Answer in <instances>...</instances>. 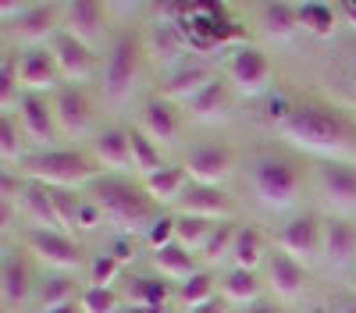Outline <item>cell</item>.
Listing matches in <instances>:
<instances>
[{"mask_svg": "<svg viewBox=\"0 0 356 313\" xmlns=\"http://www.w3.org/2000/svg\"><path fill=\"white\" fill-rule=\"evenodd\" d=\"M250 185L267 210H289L303 189V171L282 157H260L250 171Z\"/></svg>", "mask_w": 356, "mask_h": 313, "instance_id": "cell-4", "label": "cell"}, {"mask_svg": "<svg viewBox=\"0 0 356 313\" xmlns=\"http://www.w3.org/2000/svg\"><path fill=\"white\" fill-rule=\"evenodd\" d=\"M43 313H86L82 303H68V306H57V310H43Z\"/></svg>", "mask_w": 356, "mask_h": 313, "instance_id": "cell-50", "label": "cell"}, {"mask_svg": "<svg viewBox=\"0 0 356 313\" xmlns=\"http://www.w3.org/2000/svg\"><path fill=\"white\" fill-rule=\"evenodd\" d=\"M146 242H150L154 253L164 249V246H171V242H175V217H157L154 228L146 232Z\"/></svg>", "mask_w": 356, "mask_h": 313, "instance_id": "cell-42", "label": "cell"}, {"mask_svg": "<svg viewBox=\"0 0 356 313\" xmlns=\"http://www.w3.org/2000/svg\"><path fill=\"white\" fill-rule=\"evenodd\" d=\"M207 82H214V75H211V68H203V65H196V68H186V71H178V75H171L164 85H161V100H168V103H189Z\"/></svg>", "mask_w": 356, "mask_h": 313, "instance_id": "cell-26", "label": "cell"}, {"mask_svg": "<svg viewBox=\"0 0 356 313\" xmlns=\"http://www.w3.org/2000/svg\"><path fill=\"white\" fill-rule=\"evenodd\" d=\"M22 125L15 121V114H4V121H0V160L8 167L11 164H22Z\"/></svg>", "mask_w": 356, "mask_h": 313, "instance_id": "cell-38", "label": "cell"}, {"mask_svg": "<svg viewBox=\"0 0 356 313\" xmlns=\"http://www.w3.org/2000/svg\"><path fill=\"white\" fill-rule=\"evenodd\" d=\"M278 128L296 150H307V153H342L356 139V132L339 114H332L328 107H314V103L296 107L289 114V121Z\"/></svg>", "mask_w": 356, "mask_h": 313, "instance_id": "cell-1", "label": "cell"}, {"mask_svg": "<svg viewBox=\"0 0 356 313\" xmlns=\"http://www.w3.org/2000/svg\"><path fill=\"white\" fill-rule=\"evenodd\" d=\"M243 313H285V310H278L275 303H253V306H246Z\"/></svg>", "mask_w": 356, "mask_h": 313, "instance_id": "cell-48", "label": "cell"}, {"mask_svg": "<svg viewBox=\"0 0 356 313\" xmlns=\"http://www.w3.org/2000/svg\"><path fill=\"white\" fill-rule=\"evenodd\" d=\"M111 256H114V260H118V264H122V267H125L129 260H136V253H132V246H129V239H118V242L111 246Z\"/></svg>", "mask_w": 356, "mask_h": 313, "instance_id": "cell-44", "label": "cell"}, {"mask_svg": "<svg viewBox=\"0 0 356 313\" xmlns=\"http://www.w3.org/2000/svg\"><path fill=\"white\" fill-rule=\"evenodd\" d=\"M89 199L100 207V214L118 228L122 235H132L139 228L150 232L157 221V203L143 189L122 182V178H97L89 185Z\"/></svg>", "mask_w": 356, "mask_h": 313, "instance_id": "cell-2", "label": "cell"}, {"mask_svg": "<svg viewBox=\"0 0 356 313\" xmlns=\"http://www.w3.org/2000/svg\"><path fill=\"white\" fill-rule=\"evenodd\" d=\"M25 246H29V253H36V260L47 264L50 271H75L79 260H82V249L65 232H43V228H33V232H25Z\"/></svg>", "mask_w": 356, "mask_h": 313, "instance_id": "cell-6", "label": "cell"}, {"mask_svg": "<svg viewBox=\"0 0 356 313\" xmlns=\"http://www.w3.org/2000/svg\"><path fill=\"white\" fill-rule=\"evenodd\" d=\"M139 68H143V43L136 40V33H122L114 40V46L107 53V65H104V93H107V100H114V103L129 100V93L136 90Z\"/></svg>", "mask_w": 356, "mask_h": 313, "instance_id": "cell-5", "label": "cell"}, {"mask_svg": "<svg viewBox=\"0 0 356 313\" xmlns=\"http://www.w3.org/2000/svg\"><path fill=\"white\" fill-rule=\"evenodd\" d=\"M267 278H271V292L278 299H296L307 289V267L296 264L292 256H285V253L271 256V264H267Z\"/></svg>", "mask_w": 356, "mask_h": 313, "instance_id": "cell-21", "label": "cell"}, {"mask_svg": "<svg viewBox=\"0 0 356 313\" xmlns=\"http://www.w3.org/2000/svg\"><path fill=\"white\" fill-rule=\"evenodd\" d=\"M346 313H356V303H353V306H349V310H346Z\"/></svg>", "mask_w": 356, "mask_h": 313, "instance_id": "cell-51", "label": "cell"}, {"mask_svg": "<svg viewBox=\"0 0 356 313\" xmlns=\"http://www.w3.org/2000/svg\"><path fill=\"white\" fill-rule=\"evenodd\" d=\"M232 164H235V157L228 146H221V142H203V146H193L186 153L182 167H186L193 185H218L232 175Z\"/></svg>", "mask_w": 356, "mask_h": 313, "instance_id": "cell-7", "label": "cell"}, {"mask_svg": "<svg viewBox=\"0 0 356 313\" xmlns=\"http://www.w3.org/2000/svg\"><path fill=\"white\" fill-rule=\"evenodd\" d=\"M264 260V235L257 228L243 224L239 235H235V249H232V264L239 271H257V264Z\"/></svg>", "mask_w": 356, "mask_h": 313, "instance_id": "cell-33", "label": "cell"}, {"mask_svg": "<svg viewBox=\"0 0 356 313\" xmlns=\"http://www.w3.org/2000/svg\"><path fill=\"white\" fill-rule=\"evenodd\" d=\"M25 8H29V4H15V0H4V4H0V15H4V22L11 25V22H15Z\"/></svg>", "mask_w": 356, "mask_h": 313, "instance_id": "cell-45", "label": "cell"}, {"mask_svg": "<svg viewBox=\"0 0 356 313\" xmlns=\"http://www.w3.org/2000/svg\"><path fill=\"white\" fill-rule=\"evenodd\" d=\"M122 313H171V310L168 306H132L129 303V306H122Z\"/></svg>", "mask_w": 356, "mask_h": 313, "instance_id": "cell-46", "label": "cell"}, {"mask_svg": "<svg viewBox=\"0 0 356 313\" xmlns=\"http://www.w3.org/2000/svg\"><path fill=\"white\" fill-rule=\"evenodd\" d=\"M235 235H239V228H235L232 221H221V224L214 228L211 242L203 246V260H207V264H221V260H232Z\"/></svg>", "mask_w": 356, "mask_h": 313, "instance_id": "cell-37", "label": "cell"}, {"mask_svg": "<svg viewBox=\"0 0 356 313\" xmlns=\"http://www.w3.org/2000/svg\"><path fill=\"white\" fill-rule=\"evenodd\" d=\"M189 313H225V303L221 299H211V303H203V306H196Z\"/></svg>", "mask_w": 356, "mask_h": 313, "instance_id": "cell-47", "label": "cell"}, {"mask_svg": "<svg viewBox=\"0 0 356 313\" xmlns=\"http://www.w3.org/2000/svg\"><path fill=\"white\" fill-rule=\"evenodd\" d=\"M143 132L150 135L154 142H164V146H171V142L178 139V132H182V121H178L175 103L154 96L150 103L143 107Z\"/></svg>", "mask_w": 356, "mask_h": 313, "instance_id": "cell-20", "label": "cell"}, {"mask_svg": "<svg viewBox=\"0 0 356 313\" xmlns=\"http://www.w3.org/2000/svg\"><path fill=\"white\" fill-rule=\"evenodd\" d=\"M321 249H324V256H328V264H332L335 271H342L353 256H356V224H349V221H342V217L328 221V224H324V242H321Z\"/></svg>", "mask_w": 356, "mask_h": 313, "instance_id": "cell-22", "label": "cell"}, {"mask_svg": "<svg viewBox=\"0 0 356 313\" xmlns=\"http://www.w3.org/2000/svg\"><path fill=\"white\" fill-rule=\"evenodd\" d=\"M228 82L243 96H260V93H267V85H271V61H267L257 46H243L239 53H232V61H228Z\"/></svg>", "mask_w": 356, "mask_h": 313, "instance_id": "cell-8", "label": "cell"}, {"mask_svg": "<svg viewBox=\"0 0 356 313\" xmlns=\"http://www.w3.org/2000/svg\"><path fill=\"white\" fill-rule=\"evenodd\" d=\"M125 299H129L132 306H168L171 285H168L161 274H157V278H129Z\"/></svg>", "mask_w": 356, "mask_h": 313, "instance_id": "cell-29", "label": "cell"}, {"mask_svg": "<svg viewBox=\"0 0 356 313\" xmlns=\"http://www.w3.org/2000/svg\"><path fill=\"white\" fill-rule=\"evenodd\" d=\"M8 28L15 33V40H18V43L40 50V43H43V40L57 36V8H47V4H29V8H25L11 25H8Z\"/></svg>", "mask_w": 356, "mask_h": 313, "instance_id": "cell-14", "label": "cell"}, {"mask_svg": "<svg viewBox=\"0 0 356 313\" xmlns=\"http://www.w3.org/2000/svg\"><path fill=\"white\" fill-rule=\"evenodd\" d=\"M104 221V214H100V207L93 203V199H86V203L79 207V221H75V232L82 228V232H93V228Z\"/></svg>", "mask_w": 356, "mask_h": 313, "instance_id": "cell-43", "label": "cell"}, {"mask_svg": "<svg viewBox=\"0 0 356 313\" xmlns=\"http://www.w3.org/2000/svg\"><path fill=\"white\" fill-rule=\"evenodd\" d=\"M296 8H300V25L307 28L310 36H317V40H332L335 36V28H339L335 8H328V4H296Z\"/></svg>", "mask_w": 356, "mask_h": 313, "instance_id": "cell-34", "label": "cell"}, {"mask_svg": "<svg viewBox=\"0 0 356 313\" xmlns=\"http://www.w3.org/2000/svg\"><path fill=\"white\" fill-rule=\"evenodd\" d=\"M118 274H122V264H118L111 253H100L93 260V267H89V281H93V289H111Z\"/></svg>", "mask_w": 356, "mask_h": 313, "instance_id": "cell-41", "label": "cell"}, {"mask_svg": "<svg viewBox=\"0 0 356 313\" xmlns=\"http://www.w3.org/2000/svg\"><path fill=\"white\" fill-rule=\"evenodd\" d=\"M339 15L346 18V25H349V28H356V4H342V8H339Z\"/></svg>", "mask_w": 356, "mask_h": 313, "instance_id": "cell-49", "label": "cell"}, {"mask_svg": "<svg viewBox=\"0 0 356 313\" xmlns=\"http://www.w3.org/2000/svg\"><path fill=\"white\" fill-rule=\"evenodd\" d=\"M54 61H57V68H61V75L68 78V82H75V85H82V82H89L93 78V71H97V57H93V50H89L86 43H79L75 36H68V33H57L54 36Z\"/></svg>", "mask_w": 356, "mask_h": 313, "instance_id": "cell-10", "label": "cell"}, {"mask_svg": "<svg viewBox=\"0 0 356 313\" xmlns=\"http://www.w3.org/2000/svg\"><path fill=\"white\" fill-rule=\"evenodd\" d=\"M54 114H57V125H61L68 135H82L89 128V121H93V103H89L82 85H68V90L57 93Z\"/></svg>", "mask_w": 356, "mask_h": 313, "instance_id": "cell-17", "label": "cell"}, {"mask_svg": "<svg viewBox=\"0 0 356 313\" xmlns=\"http://www.w3.org/2000/svg\"><path fill=\"white\" fill-rule=\"evenodd\" d=\"M321 242H324V224L310 214L289 221L285 232H282V253L292 256L296 264H310L314 253L321 249Z\"/></svg>", "mask_w": 356, "mask_h": 313, "instance_id": "cell-13", "label": "cell"}, {"mask_svg": "<svg viewBox=\"0 0 356 313\" xmlns=\"http://www.w3.org/2000/svg\"><path fill=\"white\" fill-rule=\"evenodd\" d=\"M154 271L164 278V281H189L193 274H196V264H193V253L189 249H182L178 242H171V246H164V249H157L154 253Z\"/></svg>", "mask_w": 356, "mask_h": 313, "instance_id": "cell-27", "label": "cell"}, {"mask_svg": "<svg viewBox=\"0 0 356 313\" xmlns=\"http://www.w3.org/2000/svg\"><path fill=\"white\" fill-rule=\"evenodd\" d=\"M214 228H218L214 221H203V217H175V242L189 253H203Z\"/></svg>", "mask_w": 356, "mask_h": 313, "instance_id": "cell-32", "label": "cell"}, {"mask_svg": "<svg viewBox=\"0 0 356 313\" xmlns=\"http://www.w3.org/2000/svg\"><path fill=\"white\" fill-rule=\"evenodd\" d=\"M186 110H189V118H193V121H203V125L221 121L225 114H228V90H225V82H221V78L207 82L203 90L186 103Z\"/></svg>", "mask_w": 356, "mask_h": 313, "instance_id": "cell-23", "label": "cell"}, {"mask_svg": "<svg viewBox=\"0 0 356 313\" xmlns=\"http://www.w3.org/2000/svg\"><path fill=\"white\" fill-rule=\"evenodd\" d=\"M178 217H203V221H228L232 217V199L218 185H193L178 199Z\"/></svg>", "mask_w": 356, "mask_h": 313, "instance_id": "cell-12", "label": "cell"}, {"mask_svg": "<svg viewBox=\"0 0 356 313\" xmlns=\"http://www.w3.org/2000/svg\"><path fill=\"white\" fill-rule=\"evenodd\" d=\"M79 303H82L86 313H122V303H118V296L111 289H93V285H89Z\"/></svg>", "mask_w": 356, "mask_h": 313, "instance_id": "cell-40", "label": "cell"}, {"mask_svg": "<svg viewBox=\"0 0 356 313\" xmlns=\"http://www.w3.org/2000/svg\"><path fill=\"white\" fill-rule=\"evenodd\" d=\"M129 150H132V171H136V175H143V178L164 167V157L157 150V142L146 135L143 128L129 132Z\"/></svg>", "mask_w": 356, "mask_h": 313, "instance_id": "cell-30", "label": "cell"}, {"mask_svg": "<svg viewBox=\"0 0 356 313\" xmlns=\"http://www.w3.org/2000/svg\"><path fill=\"white\" fill-rule=\"evenodd\" d=\"M260 25H264V36L285 43V40H292L303 28L300 25V8L296 4H267L260 11Z\"/></svg>", "mask_w": 356, "mask_h": 313, "instance_id": "cell-28", "label": "cell"}, {"mask_svg": "<svg viewBox=\"0 0 356 313\" xmlns=\"http://www.w3.org/2000/svg\"><path fill=\"white\" fill-rule=\"evenodd\" d=\"M22 214L33 221L36 228H43V232H65L68 235V228L61 221V210H57V203H54V189H47L40 182L25 185V192H22Z\"/></svg>", "mask_w": 356, "mask_h": 313, "instance_id": "cell-15", "label": "cell"}, {"mask_svg": "<svg viewBox=\"0 0 356 313\" xmlns=\"http://www.w3.org/2000/svg\"><path fill=\"white\" fill-rule=\"evenodd\" d=\"M18 75H22V85L29 93H43V90H57V78H61V68H57L54 53L50 50H29L18 57Z\"/></svg>", "mask_w": 356, "mask_h": 313, "instance_id": "cell-16", "label": "cell"}, {"mask_svg": "<svg viewBox=\"0 0 356 313\" xmlns=\"http://www.w3.org/2000/svg\"><path fill=\"white\" fill-rule=\"evenodd\" d=\"M25 175L29 182H40L47 189L72 192L82 185H93L100 178V164L75 150H40L36 157L25 160Z\"/></svg>", "mask_w": 356, "mask_h": 313, "instance_id": "cell-3", "label": "cell"}, {"mask_svg": "<svg viewBox=\"0 0 356 313\" xmlns=\"http://www.w3.org/2000/svg\"><path fill=\"white\" fill-rule=\"evenodd\" d=\"M178 299H182L186 313L196 310V306H203V303H211L214 299V278L207 274V271H196L189 281L178 285Z\"/></svg>", "mask_w": 356, "mask_h": 313, "instance_id": "cell-36", "label": "cell"}, {"mask_svg": "<svg viewBox=\"0 0 356 313\" xmlns=\"http://www.w3.org/2000/svg\"><path fill=\"white\" fill-rule=\"evenodd\" d=\"M40 303H43V310H57V306L75 303V281H72L68 274H57V278L43 281V289H40Z\"/></svg>", "mask_w": 356, "mask_h": 313, "instance_id": "cell-39", "label": "cell"}, {"mask_svg": "<svg viewBox=\"0 0 356 313\" xmlns=\"http://www.w3.org/2000/svg\"><path fill=\"white\" fill-rule=\"evenodd\" d=\"M93 160L100 167H114V171H125L132 167V150H129V132L122 128H107L93 139Z\"/></svg>", "mask_w": 356, "mask_h": 313, "instance_id": "cell-24", "label": "cell"}, {"mask_svg": "<svg viewBox=\"0 0 356 313\" xmlns=\"http://www.w3.org/2000/svg\"><path fill=\"white\" fill-rule=\"evenodd\" d=\"M0 289H4V306H22L33 289V274L22 253H8L4 260V274H0Z\"/></svg>", "mask_w": 356, "mask_h": 313, "instance_id": "cell-25", "label": "cell"}, {"mask_svg": "<svg viewBox=\"0 0 356 313\" xmlns=\"http://www.w3.org/2000/svg\"><path fill=\"white\" fill-rule=\"evenodd\" d=\"M225 289V303H239V306H253L260 303V281H257V271H239L232 267L228 278L221 281Z\"/></svg>", "mask_w": 356, "mask_h": 313, "instance_id": "cell-31", "label": "cell"}, {"mask_svg": "<svg viewBox=\"0 0 356 313\" xmlns=\"http://www.w3.org/2000/svg\"><path fill=\"white\" fill-rule=\"evenodd\" d=\"M61 15H65L61 33L75 36V40L86 43L89 50H93V46L104 40V28H107V8H104V4H93V0H79V4H68Z\"/></svg>", "mask_w": 356, "mask_h": 313, "instance_id": "cell-9", "label": "cell"}, {"mask_svg": "<svg viewBox=\"0 0 356 313\" xmlns=\"http://www.w3.org/2000/svg\"><path fill=\"white\" fill-rule=\"evenodd\" d=\"M189 189V175H186V167H178V164H164L161 171H154V175H146L143 178V192L154 199V203H178V199L186 196Z\"/></svg>", "mask_w": 356, "mask_h": 313, "instance_id": "cell-19", "label": "cell"}, {"mask_svg": "<svg viewBox=\"0 0 356 313\" xmlns=\"http://www.w3.org/2000/svg\"><path fill=\"white\" fill-rule=\"evenodd\" d=\"M18 125L25 132V139H33L40 150H54L57 139V114L50 110V103L36 93H29L18 107Z\"/></svg>", "mask_w": 356, "mask_h": 313, "instance_id": "cell-11", "label": "cell"}, {"mask_svg": "<svg viewBox=\"0 0 356 313\" xmlns=\"http://www.w3.org/2000/svg\"><path fill=\"white\" fill-rule=\"evenodd\" d=\"M321 189L328 196L332 207H356V167L346 160L335 164H324L321 167Z\"/></svg>", "mask_w": 356, "mask_h": 313, "instance_id": "cell-18", "label": "cell"}, {"mask_svg": "<svg viewBox=\"0 0 356 313\" xmlns=\"http://www.w3.org/2000/svg\"><path fill=\"white\" fill-rule=\"evenodd\" d=\"M22 75H18V57L4 53V65H0V110L15 114L22 107Z\"/></svg>", "mask_w": 356, "mask_h": 313, "instance_id": "cell-35", "label": "cell"}]
</instances>
